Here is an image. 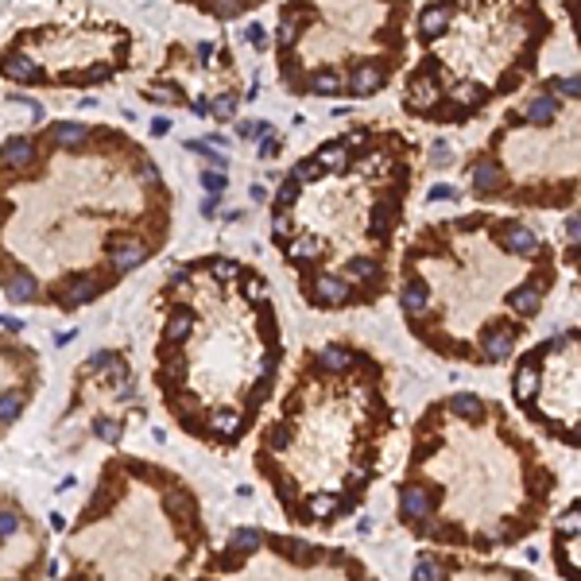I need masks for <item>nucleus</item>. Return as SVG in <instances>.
Segmentation results:
<instances>
[{
	"label": "nucleus",
	"instance_id": "1a4fd4ad",
	"mask_svg": "<svg viewBox=\"0 0 581 581\" xmlns=\"http://www.w3.org/2000/svg\"><path fill=\"white\" fill-rule=\"evenodd\" d=\"M148 256H151V245L140 237H117L113 240V252H108V260H113L117 272H132V267H140Z\"/></svg>",
	"mask_w": 581,
	"mask_h": 581
},
{
	"label": "nucleus",
	"instance_id": "2eb2a0df",
	"mask_svg": "<svg viewBox=\"0 0 581 581\" xmlns=\"http://www.w3.org/2000/svg\"><path fill=\"white\" fill-rule=\"evenodd\" d=\"M50 132H55V140H59L62 148H78V144H86V140H89V128H86V124H78V120H59Z\"/></svg>",
	"mask_w": 581,
	"mask_h": 581
},
{
	"label": "nucleus",
	"instance_id": "9b49d317",
	"mask_svg": "<svg viewBox=\"0 0 581 581\" xmlns=\"http://www.w3.org/2000/svg\"><path fill=\"white\" fill-rule=\"evenodd\" d=\"M31 155H35V144L28 136H12L4 148H0V163L4 167H28Z\"/></svg>",
	"mask_w": 581,
	"mask_h": 581
},
{
	"label": "nucleus",
	"instance_id": "39448f33",
	"mask_svg": "<svg viewBox=\"0 0 581 581\" xmlns=\"http://www.w3.org/2000/svg\"><path fill=\"white\" fill-rule=\"evenodd\" d=\"M512 399L535 430L581 450V325L527 345L512 368Z\"/></svg>",
	"mask_w": 581,
	"mask_h": 581
},
{
	"label": "nucleus",
	"instance_id": "f3484780",
	"mask_svg": "<svg viewBox=\"0 0 581 581\" xmlns=\"http://www.w3.org/2000/svg\"><path fill=\"white\" fill-rule=\"evenodd\" d=\"M20 411H23V395L20 392H4V395H0V423L20 419Z\"/></svg>",
	"mask_w": 581,
	"mask_h": 581
},
{
	"label": "nucleus",
	"instance_id": "a211bd4d",
	"mask_svg": "<svg viewBox=\"0 0 581 581\" xmlns=\"http://www.w3.org/2000/svg\"><path fill=\"white\" fill-rule=\"evenodd\" d=\"M558 12L570 20V28H573V39H578V47H581V0H562L558 4Z\"/></svg>",
	"mask_w": 581,
	"mask_h": 581
},
{
	"label": "nucleus",
	"instance_id": "20e7f679",
	"mask_svg": "<svg viewBox=\"0 0 581 581\" xmlns=\"http://www.w3.org/2000/svg\"><path fill=\"white\" fill-rule=\"evenodd\" d=\"M465 194L515 209H570L581 202V97L542 78L465 163Z\"/></svg>",
	"mask_w": 581,
	"mask_h": 581
},
{
	"label": "nucleus",
	"instance_id": "6ab92c4d",
	"mask_svg": "<svg viewBox=\"0 0 581 581\" xmlns=\"http://www.w3.org/2000/svg\"><path fill=\"white\" fill-rule=\"evenodd\" d=\"M93 434L105 438V442H117L120 434H124V426H120L117 419H93Z\"/></svg>",
	"mask_w": 581,
	"mask_h": 581
},
{
	"label": "nucleus",
	"instance_id": "4468645a",
	"mask_svg": "<svg viewBox=\"0 0 581 581\" xmlns=\"http://www.w3.org/2000/svg\"><path fill=\"white\" fill-rule=\"evenodd\" d=\"M4 295L12 303H28V298H35V279L28 272H12V276H4Z\"/></svg>",
	"mask_w": 581,
	"mask_h": 581
},
{
	"label": "nucleus",
	"instance_id": "7ed1b4c3",
	"mask_svg": "<svg viewBox=\"0 0 581 581\" xmlns=\"http://www.w3.org/2000/svg\"><path fill=\"white\" fill-rule=\"evenodd\" d=\"M551 31L554 12L531 0L423 4L415 12L423 59L403 82V108L442 128L469 124L535 78Z\"/></svg>",
	"mask_w": 581,
	"mask_h": 581
},
{
	"label": "nucleus",
	"instance_id": "5701e85b",
	"mask_svg": "<svg viewBox=\"0 0 581 581\" xmlns=\"http://www.w3.org/2000/svg\"><path fill=\"white\" fill-rule=\"evenodd\" d=\"M16 531H20V515L12 512V508H4L0 512V539H12Z\"/></svg>",
	"mask_w": 581,
	"mask_h": 581
},
{
	"label": "nucleus",
	"instance_id": "f03ea898",
	"mask_svg": "<svg viewBox=\"0 0 581 581\" xmlns=\"http://www.w3.org/2000/svg\"><path fill=\"white\" fill-rule=\"evenodd\" d=\"M411 334L446 361L488 368L520 349L558 287V248L523 217H442L403 252Z\"/></svg>",
	"mask_w": 581,
	"mask_h": 581
},
{
	"label": "nucleus",
	"instance_id": "f8f14e48",
	"mask_svg": "<svg viewBox=\"0 0 581 581\" xmlns=\"http://www.w3.org/2000/svg\"><path fill=\"white\" fill-rule=\"evenodd\" d=\"M0 70L8 74V78H16V82H43V74L35 66H31L28 59H23L20 50H8L4 59H0Z\"/></svg>",
	"mask_w": 581,
	"mask_h": 581
},
{
	"label": "nucleus",
	"instance_id": "cd10ccee",
	"mask_svg": "<svg viewBox=\"0 0 581 581\" xmlns=\"http://www.w3.org/2000/svg\"><path fill=\"white\" fill-rule=\"evenodd\" d=\"M260 155H264V159L279 155V140H276V136H267V140H264V148H260Z\"/></svg>",
	"mask_w": 581,
	"mask_h": 581
},
{
	"label": "nucleus",
	"instance_id": "423d86ee",
	"mask_svg": "<svg viewBox=\"0 0 581 581\" xmlns=\"http://www.w3.org/2000/svg\"><path fill=\"white\" fill-rule=\"evenodd\" d=\"M415 581H539L535 573L504 562H465L453 554H419Z\"/></svg>",
	"mask_w": 581,
	"mask_h": 581
},
{
	"label": "nucleus",
	"instance_id": "bb28decb",
	"mask_svg": "<svg viewBox=\"0 0 581 581\" xmlns=\"http://www.w3.org/2000/svg\"><path fill=\"white\" fill-rule=\"evenodd\" d=\"M113 361H117L113 353H97L93 361H89V368H93V372H105V368H113Z\"/></svg>",
	"mask_w": 581,
	"mask_h": 581
},
{
	"label": "nucleus",
	"instance_id": "c756f323",
	"mask_svg": "<svg viewBox=\"0 0 581 581\" xmlns=\"http://www.w3.org/2000/svg\"><path fill=\"white\" fill-rule=\"evenodd\" d=\"M151 128H155V136H163V132H171V120H167V117H159Z\"/></svg>",
	"mask_w": 581,
	"mask_h": 581
},
{
	"label": "nucleus",
	"instance_id": "a878e982",
	"mask_svg": "<svg viewBox=\"0 0 581 581\" xmlns=\"http://www.w3.org/2000/svg\"><path fill=\"white\" fill-rule=\"evenodd\" d=\"M426 198H430V202H457V198H461V190H453V187H434Z\"/></svg>",
	"mask_w": 581,
	"mask_h": 581
},
{
	"label": "nucleus",
	"instance_id": "c85d7f7f",
	"mask_svg": "<svg viewBox=\"0 0 581 581\" xmlns=\"http://www.w3.org/2000/svg\"><path fill=\"white\" fill-rule=\"evenodd\" d=\"M248 39H252V43H256V47H264V28H260V23H248Z\"/></svg>",
	"mask_w": 581,
	"mask_h": 581
},
{
	"label": "nucleus",
	"instance_id": "6e6552de",
	"mask_svg": "<svg viewBox=\"0 0 581 581\" xmlns=\"http://www.w3.org/2000/svg\"><path fill=\"white\" fill-rule=\"evenodd\" d=\"M558 264L570 267L581 291V209L562 221V248H558Z\"/></svg>",
	"mask_w": 581,
	"mask_h": 581
},
{
	"label": "nucleus",
	"instance_id": "393cba45",
	"mask_svg": "<svg viewBox=\"0 0 581 581\" xmlns=\"http://www.w3.org/2000/svg\"><path fill=\"white\" fill-rule=\"evenodd\" d=\"M209 113H213L217 120H229V117H233V113H237V97H221V101H217L213 108H209Z\"/></svg>",
	"mask_w": 581,
	"mask_h": 581
},
{
	"label": "nucleus",
	"instance_id": "4be33fe9",
	"mask_svg": "<svg viewBox=\"0 0 581 581\" xmlns=\"http://www.w3.org/2000/svg\"><path fill=\"white\" fill-rule=\"evenodd\" d=\"M202 182H206V190L213 198H221V190L229 187V178H225V171H206V175H202Z\"/></svg>",
	"mask_w": 581,
	"mask_h": 581
},
{
	"label": "nucleus",
	"instance_id": "b1692460",
	"mask_svg": "<svg viewBox=\"0 0 581 581\" xmlns=\"http://www.w3.org/2000/svg\"><path fill=\"white\" fill-rule=\"evenodd\" d=\"M450 144H446V140H434L430 144V159H434V167H450Z\"/></svg>",
	"mask_w": 581,
	"mask_h": 581
},
{
	"label": "nucleus",
	"instance_id": "aec40b11",
	"mask_svg": "<svg viewBox=\"0 0 581 581\" xmlns=\"http://www.w3.org/2000/svg\"><path fill=\"white\" fill-rule=\"evenodd\" d=\"M240 136L245 140H267V136H276V132H272L267 120H245V124H240Z\"/></svg>",
	"mask_w": 581,
	"mask_h": 581
},
{
	"label": "nucleus",
	"instance_id": "9d476101",
	"mask_svg": "<svg viewBox=\"0 0 581 581\" xmlns=\"http://www.w3.org/2000/svg\"><path fill=\"white\" fill-rule=\"evenodd\" d=\"M97 291H101V287H97V279H93V276H78V279H70V283H62V287H59L55 303H59V306H66V310H74V306L89 303V298L97 295Z\"/></svg>",
	"mask_w": 581,
	"mask_h": 581
},
{
	"label": "nucleus",
	"instance_id": "f257e3e1",
	"mask_svg": "<svg viewBox=\"0 0 581 581\" xmlns=\"http://www.w3.org/2000/svg\"><path fill=\"white\" fill-rule=\"evenodd\" d=\"M558 473L508 407L453 392L415 426L399 523L450 551L496 554L539 531L554 508Z\"/></svg>",
	"mask_w": 581,
	"mask_h": 581
},
{
	"label": "nucleus",
	"instance_id": "dca6fc26",
	"mask_svg": "<svg viewBox=\"0 0 581 581\" xmlns=\"http://www.w3.org/2000/svg\"><path fill=\"white\" fill-rule=\"evenodd\" d=\"M245 430V415H237V411H225V415H217L213 419V438H225V442H233L237 434Z\"/></svg>",
	"mask_w": 581,
	"mask_h": 581
},
{
	"label": "nucleus",
	"instance_id": "412c9836",
	"mask_svg": "<svg viewBox=\"0 0 581 581\" xmlns=\"http://www.w3.org/2000/svg\"><path fill=\"white\" fill-rule=\"evenodd\" d=\"M190 330V322H187V314H175L167 325H163V345H171V341H178V337Z\"/></svg>",
	"mask_w": 581,
	"mask_h": 581
},
{
	"label": "nucleus",
	"instance_id": "0eeeda50",
	"mask_svg": "<svg viewBox=\"0 0 581 581\" xmlns=\"http://www.w3.org/2000/svg\"><path fill=\"white\" fill-rule=\"evenodd\" d=\"M551 558L562 581H581V496L551 520Z\"/></svg>",
	"mask_w": 581,
	"mask_h": 581
},
{
	"label": "nucleus",
	"instance_id": "ddd939ff",
	"mask_svg": "<svg viewBox=\"0 0 581 581\" xmlns=\"http://www.w3.org/2000/svg\"><path fill=\"white\" fill-rule=\"evenodd\" d=\"M260 546H264V531H260V527H237L225 551H233V554H240V558H248V554H256Z\"/></svg>",
	"mask_w": 581,
	"mask_h": 581
}]
</instances>
